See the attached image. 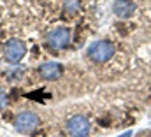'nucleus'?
I'll return each instance as SVG.
<instances>
[{"mask_svg": "<svg viewBox=\"0 0 151 137\" xmlns=\"http://www.w3.org/2000/svg\"><path fill=\"white\" fill-rule=\"evenodd\" d=\"M113 11L118 18H130L135 11V4L130 0H116L113 5Z\"/></svg>", "mask_w": 151, "mask_h": 137, "instance_id": "nucleus-7", "label": "nucleus"}, {"mask_svg": "<svg viewBox=\"0 0 151 137\" xmlns=\"http://www.w3.org/2000/svg\"><path fill=\"white\" fill-rule=\"evenodd\" d=\"M118 137H132V132L128 130V132H125V134H121V136H118Z\"/></svg>", "mask_w": 151, "mask_h": 137, "instance_id": "nucleus-10", "label": "nucleus"}, {"mask_svg": "<svg viewBox=\"0 0 151 137\" xmlns=\"http://www.w3.org/2000/svg\"><path fill=\"white\" fill-rule=\"evenodd\" d=\"M114 46L107 40H97L88 48V58L95 63H104L114 55Z\"/></svg>", "mask_w": 151, "mask_h": 137, "instance_id": "nucleus-1", "label": "nucleus"}, {"mask_svg": "<svg viewBox=\"0 0 151 137\" xmlns=\"http://www.w3.org/2000/svg\"><path fill=\"white\" fill-rule=\"evenodd\" d=\"M39 125H40V118L32 111H23L14 120V127L21 134H32Z\"/></svg>", "mask_w": 151, "mask_h": 137, "instance_id": "nucleus-2", "label": "nucleus"}, {"mask_svg": "<svg viewBox=\"0 0 151 137\" xmlns=\"http://www.w3.org/2000/svg\"><path fill=\"white\" fill-rule=\"evenodd\" d=\"M90 121L88 118L77 114V116H72L69 121H67V130L72 137H86L90 134Z\"/></svg>", "mask_w": 151, "mask_h": 137, "instance_id": "nucleus-5", "label": "nucleus"}, {"mask_svg": "<svg viewBox=\"0 0 151 137\" xmlns=\"http://www.w3.org/2000/svg\"><path fill=\"white\" fill-rule=\"evenodd\" d=\"M5 105V93H4V90L0 88V109Z\"/></svg>", "mask_w": 151, "mask_h": 137, "instance_id": "nucleus-9", "label": "nucleus"}, {"mask_svg": "<svg viewBox=\"0 0 151 137\" xmlns=\"http://www.w3.org/2000/svg\"><path fill=\"white\" fill-rule=\"evenodd\" d=\"M25 53H27V46H25V42L19 40V39H11V40L5 44V48H4V56H5V60H7L9 63H12V65L19 63L21 58L25 56Z\"/></svg>", "mask_w": 151, "mask_h": 137, "instance_id": "nucleus-3", "label": "nucleus"}, {"mask_svg": "<svg viewBox=\"0 0 151 137\" xmlns=\"http://www.w3.org/2000/svg\"><path fill=\"white\" fill-rule=\"evenodd\" d=\"M65 9L76 11V9H77V0H65Z\"/></svg>", "mask_w": 151, "mask_h": 137, "instance_id": "nucleus-8", "label": "nucleus"}, {"mask_svg": "<svg viewBox=\"0 0 151 137\" xmlns=\"http://www.w3.org/2000/svg\"><path fill=\"white\" fill-rule=\"evenodd\" d=\"M69 42H70V32H69V28H65V27L55 28V30H51L49 35H47V46H49L51 49H55V51L65 49V48L69 46Z\"/></svg>", "mask_w": 151, "mask_h": 137, "instance_id": "nucleus-4", "label": "nucleus"}, {"mask_svg": "<svg viewBox=\"0 0 151 137\" xmlns=\"http://www.w3.org/2000/svg\"><path fill=\"white\" fill-rule=\"evenodd\" d=\"M62 72H63V67L56 62H47V63L40 65V68H39L40 77L46 79V81H56L62 76Z\"/></svg>", "mask_w": 151, "mask_h": 137, "instance_id": "nucleus-6", "label": "nucleus"}]
</instances>
